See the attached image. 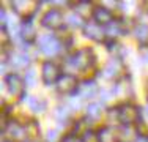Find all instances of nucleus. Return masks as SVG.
Wrapping results in <instances>:
<instances>
[{
	"label": "nucleus",
	"instance_id": "obj_1",
	"mask_svg": "<svg viewBox=\"0 0 148 142\" xmlns=\"http://www.w3.org/2000/svg\"><path fill=\"white\" fill-rule=\"evenodd\" d=\"M95 62V55L91 49H80L74 52L73 55L66 57L65 60V70H73V71H85L90 68Z\"/></svg>",
	"mask_w": 148,
	"mask_h": 142
},
{
	"label": "nucleus",
	"instance_id": "obj_2",
	"mask_svg": "<svg viewBox=\"0 0 148 142\" xmlns=\"http://www.w3.org/2000/svg\"><path fill=\"white\" fill-rule=\"evenodd\" d=\"M140 115H142V111L137 106L129 104V103H125L117 109V119L123 125H132V123L139 122Z\"/></svg>",
	"mask_w": 148,
	"mask_h": 142
},
{
	"label": "nucleus",
	"instance_id": "obj_3",
	"mask_svg": "<svg viewBox=\"0 0 148 142\" xmlns=\"http://www.w3.org/2000/svg\"><path fill=\"white\" fill-rule=\"evenodd\" d=\"M38 44H40V49L44 55L52 57V55H57L62 49V43H60L55 37L52 35H44V37H40L38 40Z\"/></svg>",
	"mask_w": 148,
	"mask_h": 142
},
{
	"label": "nucleus",
	"instance_id": "obj_4",
	"mask_svg": "<svg viewBox=\"0 0 148 142\" xmlns=\"http://www.w3.org/2000/svg\"><path fill=\"white\" fill-rule=\"evenodd\" d=\"M77 88H79V82L73 74H63L57 82V90L63 95H71L77 92Z\"/></svg>",
	"mask_w": 148,
	"mask_h": 142
},
{
	"label": "nucleus",
	"instance_id": "obj_5",
	"mask_svg": "<svg viewBox=\"0 0 148 142\" xmlns=\"http://www.w3.org/2000/svg\"><path fill=\"white\" fill-rule=\"evenodd\" d=\"M63 14L58 10H49L47 13L43 16V26L46 28H51V30H58L63 27Z\"/></svg>",
	"mask_w": 148,
	"mask_h": 142
},
{
	"label": "nucleus",
	"instance_id": "obj_6",
	"mask_svg": "<svg viewBox=\"0 0 148 142\" xmlns=\"http://www.w3.org/2000/svg\"><path fill=\"white\" fill-rule=\"evenodd\" d=\"M13 5V10L19 14V16L22 17H27V19H30V16L36 11V6H40V3L38 2H25V0H16V2L11 3Z\"/></svg>",
	"mask_w": 148,
	"mask_h": 142
},
{
	"label": "nucleus",
	"instance_id": "obj_7",
	"mask_svg": "<svg viewBox=\"0 0 148 142\" xmlns=\"http://www.w3.org/2000/svg\"><path fill=\"white\" fill-rule=\"evenodd\" d=\"M43 81H44V84H47V85H51V84H57L58 82V79L62 76H60V68L55 63H52V62H46L43 63Z\"/></svg>",
	"mask_w": 148,
	"mask_h": 142
},
{
	"label": "nucleus",
	"instance_id": "obj_8",
	"mask_svg": "<svg viewBox=\"0 0 148 142\" xmlns=\"http://www.w3.org/2000/svg\"><path fill=\"white\" fill-rule=\"evenodd\" d=\"M6 88L13 97H21V95H24L25 84L17 74H10V76H6Z\"/></svg>",
	"mask_w": 148,
	"mask_h": 142
},
{
	"label": "nucleus",
	"instance_id": "obj_9",
	"mask_svg": "<svg viewBox=\"0 0 148 142\" xmlns=\"http://www.w3.org/2000/svg\"><path fill=\"white\" fill-rule=\"evenodd\" d=\"M84 32H85V35L90 38V40L93 41H103L104 37H106V30L103 27L99 26L98 22H95V21H90V22L85 24V27H84Z\"/></svg>",
	"mask_w": 148,
	"mask_h": 142
},
{
	"label": "nucleus",
	"instance_id": "obj_10",
	"mask_svg": "<svg viewBox=\"0 0 148 142\" xmlns=\"http://www.w3.org/2000/svg\"><path fill=\"white\" fill-rule=\"evenodd\" d=\"M98 93V85L95 84V81H84L82 84H79L77 88V97L80 99L85 98H95Z\"/></svg>",
	"mask_w": 148,
	"mask_h": 142
},
{
	"label": "nucleus",
	"instance_id": "obj_11",
	"mask_svg": "<svg viewBox=\"0 0 148 142\" xmlns=\"http://www.w3.org/2000/svg\"><path fill=\"white\" fill-rule=\"evenodd\" d=\"M121 70H123L121 60H120L118 57H114V59H110L109 63L106 65V68L103 70V74H104V77H107V79H114V77H117L120 74Z\"/></svg>",
	"mask_w": 148,
	"mask_h": 142
},
{
	"label": "nucleus",
	"instance_id": "obj_12",
	"mask_svg": "<svg viewBox=\"0 0 148 142\" xmlns=\"http://www.w3.org/2000/svg\"><path fill=\"white\" fill-rule=\"evenodd\" d=\"M93 19L95 22H98L99 26H109V24L114 21V17H112V13L109 11L107 8H104V6H98V8H95V13H93Z\"/></svg>",
	"mask_w": 148,
	"mask_h": 142
},
{
	"label": "nucleus",
	"instance_id": "obj_13",
	"mask_svg": "<svg viewBox=\"0 0 148 142\" xmlns=\"http://www.w3.org/2000/svg\"><path fill=\"white\" fill-rule=\"evenodd\" d=\"M96 136H98V142H118L117 133H115V130L110 128V126L99 128V131L96 133Z\"/></svg>",
	"mask_w": 148,
	"mask_h": 142
},
{
	"label": "nucleus",
	"instance_id": "obj_14",
	"mask_svg": "<svg viewBox=\"0 0 148 142\" xmlns=\"http://www.w3.org/2000/svg\"><path fill=\"white\" fill-rule=\"evenodd\" d=\"M21 37H22L27 43H32L35 38H36L35 27H33V24H32L30 19H25L22 22V26H21Z\"/></svg>",
	"mask_w": 148,
	"mask_h": 142
},
{
	"label": "nucleus",
	"instance_id": "obj_15",
	"mask_svg": "<svg viewBox=\"0 0 148 142\" xmlns=\"http://www.w3.org/2000/svg\"><path fill=\"white\" fill-rule=\"evenodd\" d=\"M30 63V59L27 54H22V52H17V54L11 55L10 59V65L13 66L14 70H21V68H27Z\"/></svg>",
	"mask_w": 148,
	"mask_h": 142
},
{
	"label": "nucleus",
	"instance_id": "obj_16",
	"mask_svg": "<svg viewBox=\"0 0 148 142\" xmlns=\"http://www.w3.org/2000/svg\"><path fill=\"white\" fill-rule=\"evenodd\" d=\"M104 30H106V35H109L110 38L120 37V35H125V27H123L121 21H112L109 26L104 27Z\"/></svg>",
	"mask_w": 148,
	"mask_h": 142
},
{
	"label": "nucleus",
	"instance_id": "obj_17",
	"mask_svg": "<svg viewBox=\"0 0 148 142\" xmlns=\"http://www.w3.org/2000/svg\"><path fill=\"white\" fill-rule=\"evenodd\" d=\"M6 133H8L10 136H11L13 139H14V141H22L24 137L27 136L25 128H24V126H21V125H17V123H14V122L8 123V128H6Z\"/></svg>",
	"mask_w": 148,
	"mask_h": 142
},
{
	"label": "nucleus",
	"instance_id": "obj_18",
	"mask_svg": "<svg viewBox=\"0 0 148 142\" xmlns=\"http://www.w3.org/2000/svg\"><path fill=\"white\" fill-rule=\"evenodd\" d=\"M134 35H136V38L139 40L140 44L145 46L148 43V26H145V24H137L134 27Z\"/></svg>",
	"mask_w": 148,
	"mask_h": 142
},
{
	"label": "nucleus",
	"instance_id": "obj_19",
	"mask_svg": "<svg viewBox=\"0 0 148 142\" xmlns=\"http://www.w3.org/2000/svg\"><path fill=\"white\" fill-rule=\"evenodd\" d=\"M76 13L79 14L82 19H88L90 14L95 13V10H91V3L90 2H79L76 5Z\"/></svg>",
	"mask_w": 148,
	"mask_h": 142
},
{
	"label": "nucleus",
	"instance_id": "obj_20",
	"mask_svg": "<svg viewBox=\"0 0 148 142\" xmlns=\"http://www.w3.org/2000/svg\"><path fill=\"white\" fill-rule=\"evenodd\" d=\"M27 103H29L30 109L33 112H43L46 109V101L41 98H36V97H29L27 95Z\"/></svg>",
	"mask_w": 148,
	"mask_h": 142
},
{
	"label": "nucleus",
	"instance_id": "obj_21",
	"mask_svg": "<svg viewBox=\"0 0 148 142\" xmlns=\"http://www.w3.org/2000/svg\"><path fill=\"white\" fill-rule=\"evenodd\" d=\"M101 112H103V106L99 103H91V104H88V108H87V114H88L90 119H95V120L99 119Z\"/></svg>",
	"mask_w": 148,
	"mask_h": 142
},
{
	"label": "nucleus",
	"instance_id": "obj_22",
	"mask_svg": "<svg viewBox=\"0 0 148 142\" xmlns=\"http://www.w3.org/2000/svg\"><path fill=\"white\" fill-rule=\"evenodd\" d=\"M82 21L84 19L77 13H71V14H68V16H66V22H68L71 27H82L84 26ZM84 27H85V26H84Z\"/></svg>",
	"mask_w": 148,
	"mask_h": 142
},
{
	"label": "nucleus",
	"instance_id": "obj_23",
	"mask_svg": "<svg viewBox=\"0 0 148 142\" xmlns=\"http://www.w3.org/2000/svg\"><path fill=\"white\" fill-rule=\"evenodd\" d=\"M69 114H71L69 108H65V106H58V108L55 109V117H57L60 122H65V120H68V119H69Z\"/></svg>",
	"mask_w": 148,
	"mask_h": 142
},
{
	"label": "nucleus",
	"instance_id": "obj_24",
	"mask_svg": "<svg viewBox=\"0 0 148 142\" xmlns=\"http://www.w3.org/2000/svg\"><path fill=\"white\" fill-rule=\"evenodd\" d=\"M25 133L32 134V136H36V134L40 133V126L36 125V122H30L29 125L25 126Z\"/></svg>",
	"mask_w": 148,
	"mask_h": 142
},
{
	"label": "nucleus",
	"instance_id": "obj_25",
	"mask_svg": "<svg viewBox=\"0 0 148 142\" xmlns=\"http://www.w3.org/2000/svg\"><path fill=\"white\" fill-rule=\"evenodd\" d=\"M82 139H84V142H98V136L93 131H85Z\"/></svg>",
	"mask_w": 148,
	"mask_h": 142
},
{
	"label": "nucleus",
	"instance_id": "obj_26",
	"mask_svg": "<svg viewBox=\"0 0 148 142\" xmlns=\"http://www.w3.org/2000/svg\"><path fill=\"white\" fill-rule=\"evenodd\" d=\"M25 84L29 85V87H33L35 85V71L33 70H29L25 74Z\"/></svg>",
	"mask_w": 148,
	"mask_h": 142
},
{
	"label": "nucleus",
	"instance_id": "obj_27",
	"mask_svg": "<svg viewBox=\"0 0 148 142\" xmlns=\"http://www.w3.org/2000/svg\"><path fill=\"white\" fill-rule=\"evenodd\" d=\"M62 142H84V139L76 136V134H66V136H63Z\"/></svg>",
	"mask_w": 148,
	"mask_h": 142
},
{
	"label": "nucleus",
	"instance_id": "obj_28",
	"mask_svg": "<svg viewBox=\"0 0 148 142\" xmlns=\"http://www.w3.org/2000/svg\"><path fill=\"white\" fill-rule=\"evenodd\" d=\"M0 19H2V27L5 28V27H6V24H8V17H6V13L3 11V10L0 11Z\"/></svg>",
	"mask_w": 148,
	"mask_h": 142
},
{
	"label": "nucleus",
	"instance_id": "obj_29",
	"mask_svg": "<svg viewBox=\"0 0 148 142\" xmlns=\"http://www.w3.org/2000/svg\"><path fill=\"white\" fill-rule=\"evenodd\" d=\"M136 142H148V137H147V136H142V134H140V136L136 139Z\"/></svg>",
	"mask_w": 148,
	"mask_h": 142
},
{
	"label": "nucleus",
	"instance_id": "obj_30",
	"mask_svg": "<svg viewBox=\"0 0 148 142\" xmlns=\"http://www.w3.org/2000/svg\"><path fill=\"white\" fill-rule=\"evenodd\" d=\"M49 139H51V141L55 139V131H51V133H49Z\"/></svg>",
	"mask_w": 148,
	"mask_h": 142
},
{
	"label": "nucleus",
	"instance_id": "obj_31",
	"mask_svg": "<svg viewBox=\"0 0 148 142\" xmlns=\"http://www.w3.org/2000/svg\"><path fill=\"white\" fill-rule=\"evenodd\" d=\"M2 142H11V141H2Z\"/></svg>",
	"mask_w": 148,
	"mask_h": 142
},
{
	"label": "nucleus",
	"instance_id": "obj_32",
	"mask_svg": "<svg viewBox=\"0 0 148 142\" xmlns=\"http://www.w3.org/2000/svg\"><path fill=\"white\" fill-rule=\"evenodd\" d=\"M147 114H148V106H147Z\"/></svg>",
	"mask_w": 148,
	"mask_h": 142
}]
</instances>
